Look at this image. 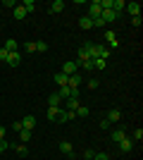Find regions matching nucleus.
I'll return each mask as SVG.
<instances>
[{
    "label": "nucleus",
    "mask_w": 143,
    "mask_h": 160,
    "mask_svg": "<svg viewBox=\"0 0 143 160\" xmlns=\"http://www.w3.org/2000/svg\"><path fill=\"white\" fill-rule=\"evenodd\" d=\"M100 0H93V2H88V14L86 17H91V19H95V17H100Z\"/></svg>",
    "instance_id": "nucleus-1"
},
{
    "label": "nucleus",
    "mask_w": 143,
    "mask_h": 160,
    "mask_svg": "<svg viewBox=\"0 0 143 160\" xmlns=\"http://www.w3.org/2000/svg\"><path fill=\"white\" fill-rule=\"evenodd\" d=\"M79 72V62H64L62 65V74H67V77H72V74Z\"/></svg>",
    "instance_id": "nucleus-2"
},
{
    "label": "nucleus",
    "mask_w": 143,
    "mask_h": 160,
    "mask_svg": "<svg viewBox=\"0 0 143 160\" xmlns=\"http://www.w3.org/2000/svg\"><path fill=\"white\" fill-rule=\"evenodd\" d=\"M117 146H119V151H122V153H129L131 148H134V139H129V136H124V139L119 141Z\"/></svg>",
    "instance_id": "nucleus-3"
},
{
    "label": "nucleus",
    "mask_w": 143,
    "mask_h": 160,
    "mask_svg": "<svg viewBox=\"0 0 143 160\" xmlns=\"http://www.w3.org/2000/svg\"><path fill=\"white\" fill-rule=\"evenodd\" d=\"M19 62H21V53H19V50H14V53H10V55H7V62H5V65L17 67Z\"/></svg>",
    "instance_id": "nucleus-4"
},
{
    "label": "nucleus",
    "mask_w": 143,
    "mask_h": 160,
    "mask_svg": "<svg viewBox=\"0 0 143 160\" xmlns=\"http://www.w3.org/2000/svg\"><path fill=\"white\" fill-rule=\"evenodd\" d=\"M124 10H126L131 17H141V5H138V2H126V7H124Z\"/></svg>",
    "instance_id": "nucleus-5"
},
{
    "label": "nucleus",
    "mask_w": 143,
    "mask_h": 160,
    "mask_svg": "<svg viewBox=\"0 0 143 160\" xmlns=\"http://www.w3.org/2000/svg\"><path fill=\"white\" fill-rule=\"evenodd\" d=\"M117 17H119V14H115L112 10H102V12H100V19L105 22V24H112V22H115Z\"/></svg>",
    "instance_id": "nucleus-6"
},
{
    "label": "nucleus",
    "mask_w": 143,
    "mask_h": 160,
    "mask_svg": "<svg viewBox=\"0 0 143 160\" xmlns=\"http://www.w3.org/2000/svg\"><path fill=\"white\" fill-rule=\"evenodd\" d=\"M105 41H107V43H110V50H112V48H117V46H119V41H117V36H115V31H110V29H107V31H105Z\"/></svg>",
    "instance_id": "nucleus-7"
},
{
    "label": "nucleus",
    "mask_w": 143,
    "mask_h": 160,
    "mask_svg": "<svg viewBox=\"0 0 143 160\" xmlns=\"http://www.w3.org/2000/svg\"><path fill=\"white\" fill-rule=\"evenodd\" d=\"M67 86H69V88H79V86H81V74H79V72L72 74V77L67 79Z\"/></svg>",
    "instance_id": "nucleus-8"
},
{
    "label": "nucleus",
    "mask_w": 143,
    "mask_h": 160,
    "mask_svg": "<svg viewBox=\"0 0 143 160\" xmlns=\"http://www.w3.org/2000/svg\"><path fill=\"white\" fill-rule=\"evenodd\" d=\"M21 127L29 129V132H34V127H36V117H34V115H26V117L21 120Z\"/></svg>",
    "instance_id": "nucleus-9"
},
{
    "label": "nucleus",
    "mask_w": 143,
    "mask_h": 160,
    "mask_svg": "<svg viewBox=\"0 0 143 160\" xmlns=\"http://www.w3.org/2000/svg\"><path fill=\"white\" fill-rule=\"evenodd\" d=\"M60 151L64 155H69V158H74V146H72L69 141H60Z\"/></svg>",
    "instance_id": "nucleus-10"
},
{
    "label": "nucleus",
    "mask_w": 143,
    "mask_h": 160,
    "mask_svg": "<svg viewBox=\"0 0 143 160\" xmlns=\"http://www.w3.org/2000/svg\"><path fill=\"white\" fill-rule=\"evenodd\" d=\"M105 120H107L110 124H112V122H119V120H122V112H119V108H112V110L107 112V117H105Z\"/></svg>",
    "instance_id": "nucleus-11"
},
{
    "label": "nucleus",
    "mask_w": 143,
    "mask_h": 160,
    "mask_svg": "<svg viewBox=\"0 0 143 160\" xmlns=\"http://www.w3.org/2000/svg\"><path fill=\"white\" fill-rule=\"evenodd\" d=\"M48 10H50V12H53V14H60L62 10H64V2H62V0H53Z\"/></svg>",
    "instance_id": "nucleus-12"
},
{
    "label": "nucleus",
    "mask_w": 143,
    "mask_h": 160,
    "mask_svg": "<svg viewBox=\"0 0 143 160\" xmlns=\"http://www.w3.org/2000/svg\"><path fill=\"white\" fill-rule=\"evenodd\" d=\"M12 17H14V19H17V22H21V19H24V17H26V10H24V7H21V5H17V7H14V10H12Z\"/></svg>",
    "instance_id": "nucleus-13"
},
{
    "label": "nucleus",
    "mask_w": 143,
    "mask_h": 160,
    "mask_svg": "<svg viewBox=\"0 0 143 160\" xmlns=\"http://www.w3.org/2000/svg\"><path fill=\"white\" fill-rule=\"evenodd\" d=\"M2 48H5L7 53H14V50H19V43H17L14 38H7V41H5V46H2Z\"/></svg>",
    "instance_id": "nucleus-14"
},
{
    "label": "nucleus",
    "mask_w": 143,
    "mask_h": 160,
    "mask_svg": "<svg viewBox=\"0 0 143 160\" xmlns=\"http://www.w3.org/2000/svg\"><path fill=\"white\" fill-rule=\"evenodd\" d=\"M86 60H91L88 58V48H86V43H81V48H79V65L86 62Z\"/></svg>",
    "instance_id": "nucleus-15"
},
{
    "label": "nucleus",
    "mask_w": 143,
    "mask_h": 160,
    "mask_svg": "<svg viewBox=\"0 0 143 160\" xmlns=\"http://www.w3.org/2000/svg\"><path fill=\"white\" fill-rule=\"evenodd\" d=\"M124 136H126V132H124V129H115V132L110 134V139L115 141V143H119V141H122Z\"/></svg>",
    "instance_id": "nucleus-16"
},
{
    "label": "nucleus",
    "mask_w": 143,
    "mask_h": 160,
    "mask_svg": "<svg viewBox=\"0 0 143 160\" xmlns=\"http://www.w3.org/2000/svg\"><path fill=\"white\" fill-rule=\"evenodd\" d=\"M57 96H60V98H62V103H64V100H67V98H72V88H69V86H60V91H57Z\"/></svg>",
    "instance_id": "nucleus-17"
},
{
    "label": "nucleus",
    "mask_w": 143,
    "mask_h": 160,
    "mask_svg": "<svg viewBox=\"0 0 143 160\" xmlns=\"http://www.w3.org/2000/svg\"><path fill=\"white\" fill-rule=\"evenodd\" d=\"M60 105H62V98L57 93H53L50 98H48V108H60Z\"/></svg>",
    "instance_id": "nucleus-18"
},
{
    "label": "nucleus",
    "mask_w": 143,
    "mask_h": 160,
    "mask_svg": "<svg viewBox=\"0 0 143 160\" xmlns=\"http://www.w3.org/2000/svg\"><path fill=\"white\" fill-rule=\"evenodd\" d=\"M124 7H126V2H124V0H112V12H115V14H119Z\"/></svg>",
    "instance_id": "nucleus-19"
},
{
    "label": "nucleus",
    "mask_w": 143,
    "mask_h": 160,
    "mask_svg": "<svg viewBox=\"0 0 143 160\" xmlns=\"http://www.w3.org/2000/svg\"><path fill=\"white\" fill-rule=\"evenodd\" d=\"M74 112H76V117H79V120H83V117H88V115H91V110H88L86 105H79Z\"/></svg>",
    "instance_id": "nucleus-20"
},
{
    "label": "nucleus",
    "mask_w": 143,
    "mask_h": 160,
    "mask_svg": "<svg viewBox=\"0 0 143 160\" xmlns=\"http://www.w3.org/2000/svg\"><path fill=\"white\" fill-rule=\"evenodd\" d=\"M7 146H10V148H14V151H17L19 155H26V153H29V148L24 146V143H7Z\"/></svg>",
    "instance_id": "nucleus-21"
},
{
    "label": "nucleus",
    "mask_w": 143,
    "mask_h": 160,
    "mask_svg": "<svg viewBox=\"0 0 143 160\" xmlns=\"http://www.w3.org/2000/svg\"><path fill=\"white\" fill-rule=\"evenodd\" d=\"M64 105H67V110H76V108L81 105V100H79V98H67V100H64Z\"/></svg>",
    "instance_id": "nucleus-22"
},
{
    "label": "nucleus",
    "mask_w": 143,
    "mask_h": 160,
    "mask_svg": "<svg viewBox=\"0 0 143 160\" xmlns=\"http://www.w3.org/2000/svg\"><path fill=\"white\" fill-rule=\"evenodd\" d=\"M60 110H62V108H48V120L57 122V117H60Z\"/></svg>",
    "instance_id": "nucleus-23"
},
{
    "label": "nucleus",
    "mask_w": 143,
    "mask_h": 160,
    "mask_svg": "<svg viewBox=\"0 0 143 160\" xmlns=\"http://www.w3.org/2000/svg\"><path fill=\"white\" fill-rule=\"evenodd\" d=\"M93 69H105V67H107V60H102V58H93Z\"/></svg>",
    "instance_id": "nucleus-24"
},
{
    "label": "nucleus",
    "mask_w": 143,
    "mask_h": 160,
    "mask_svg": "<svg viewBox=\"0 0 143 160\" xmlns=\"http://www.w3.org/2000/svg\"><path fill=\"white\" fill-rule=\"evenodd\" d=\"M79 27L81 29H93V19H91V17H81V19H79Z\"/></svg>",
    "instance_id": "nucleus-25"
},
{
    "label": "nucleus",
    "mask_w": 143,
    "mask_h": 160,
    "mask_svg": "<svg viewBox=\"0 0 143 160\" xmlns=\"http://www.w3.org/2000/svg\"><path fill=\"white\" fill-rule=\"evenodd\" d=\"M98 58L107 60V58H110V48H107V46H98Z\"/></svg>",
    "instance_id": "nucleus-26"
},
{
    "label": "nucleus",
    "mask_w": 143,
    "mask_h": 160,
    "mask_svg": "<svg viewBox=\"0 0 143 160\" xmlns=\"http://www.w3.org/2000/svg\"><path fill=\"white\" fill-rule=\"evenodd\" d=\"M67 79H69V77H67V74H62V72L55 74V81H57L60 86H67Z\"/></svg>",
    "instance_id": "nucleus-27"
},
{
    "label": "nucleus",
    "mask_w": 143,
    "mask_h": 160,
    "mask_svg": "<svg viewBox=\"0 0 143 160\" xmlns=\"http://www.w3.org/2000/svg\"><path fill=\"white\" fill-rule=\"evenodd\" d=\"M21 7H24V10H26V14H29V12H34V10H36V2H34V0H24V2H21Z\"/></svg>",
    "instance_id": "nucleus-28"
},
{
    "label": "nucleus",
    "mask_w": 143,
    "mask_h": 160,
    "mask_svg": "<svg viewBox=\"0 0 143 160\" xmlns=\"http://www.w3.org/2000/svg\"><path fill=\"white\" fill-rule=\"evenodd\" d=\"M24 53H36V41H26L24 43Z\"/></svg>",
    "instance_id": "nucleus-29"
},
{
    "label": "nucleus",
    "mask_w": 143,
    "mask_h": 160,
    "mask_svg": "<svg viewBox=\"0 0 143 160\" xmlns=\"http://www.w3.org/2000/svg\"><path fill=\"white\" fill-rule=\"evenodd\" d=\"M45 50H48L45 41H36V53H45Z\"/></svg>",
    "instance_id": "nucleus-30"
},
{
    "label": "nucleus",
    "mask_w": 143,
    "mask_h": 160,
    "mask_svg": "<svg viewBox=\"0 0 143 160\" xmlns=\"http://www.w3.org/2000/svg\"><path fill=\"white\" fill-rule=\"evenodd\" d=\"M79 69H86V72H91V69H93V62H91V60L81 62V65H79Z\"/></svg>",
    "instance_id": "nucleus-31"
},
{
    "label": "nucleus",
    "mask_w": 143,
    "mask_h": 160,
    "mask_svg": "<svg viewBox=\"0 0 143 160\" xmlns=\"http://www.w3.org/2000/svg\"><path fill=\"white\" fill-rule=\"evenodd\" d=\"M19 139L21 141H29V139H31V132H29V129H21V132H19Z\"/></svg>",
    "instance_id": "nucleus-32"
},
{
    "label": "nucleus",
    "mask_w": 143,
    "mask_h": 160,
    "mask_svg": "<svg viewBox=\"0 0 143 160\" xmlns=\"http://www.w3.org/2000/svg\"><path fill=\"white\" fill-rule=\"evenodd\" d=\"M93 160H110V155H107V153H95Z\"/></svg>",
    "instance_id": "nucleus-33"
},
{
    "label": "nucleus",
    "mask_w": 143,
    "mask_h": 160,
    "mask_svg": "<svg viewBox=\"0 0 143 160\" xmlns=\"http://www.w3.org/2000/svg\"><path fill=\"white\" fill-rule=\"evenodd\" d=\"M7 55H10V53H7L5 48H0V62H7Z\"/></svg>",
    "instance_id": "nucleus-34"
},
{
    "label": "nucleus",
    "mask_w": 143,
    "mask_h": 160,
    "mask_svg": "<svg viewBox=\"0 0 143 160\" xmlns=\"http://www.w3.org/2000/svg\"><path fill=\"white\" fill-rule=\"evenodd\" d=\"M131 139H134V141H141V139H143V132H141V129H136V132H134V136H131Z\"/></svg>",
    "instance_id": "nucleus-35"
},
{
    "label": "nucleus",
    "mask_w": 143,
    "mask_h": 160,
    "mask_svg": "<svg viewBox=\"0 0 143 160\" xmlns=\"http://www.w3.org/2000/svg\"><path fill=\"white\" fill-rule=\"evenodd\" d=\"M93 155H95V151H91V148H88V151H83V158H86V160H93Z\"/></svg>",
    "instance_id": "nucleus-36"
},
{
    "label": "nucleus",
    "mask_w": 143,
    "mask_h": 160,
    "mask_svg": "<svg viewBox=\"0 0 143 160\" xmlns=\"http://www.w3.org/2000/svg\"><path fill=\"white\" fill-rule=\"evenodd\" d=\"M12 129H14V132H21V129H24V127H21V120L19 122H12Z\"/></svg>",
    "instance_id": "nucleus-37"
},
{
    "label": "nucleus",
    "mask_w": 143,
    "mask_h": 160,
    "mask_svg": "<svg viewBox=\"0 0 143 160\" xmlns=\"http://www.w3.org/2000/svg\"><path fill=\"white\" fill-rule=\"evenodd\" d=\"M88 88H91V91H95V88H98V79H91L88 81Z\"/></svg>",
    "instance_id": "nucleus-38"
},
{
    "label": "nucleus",
    "mask_w": 143,
    "mask_h": 160,
    "mask_svg": "<svg viewBox=\"0 0 143 160\" xmlns=\"http://www.w3.org/2000/svg\"><path fill=\"white\" fill-rule=\"evenodd\" d=\"M93 27H105V22H102L100 17H95V19H93Z\"/></svg>",
    "instance_id": "nucleus-39"
},
{
    "label": "nucleus",
    "mask_w": 143,
    "mask_h": 160,
    "mask_svg": "<svg viewBox=\"0 0 143 160\" xmlns=\"http://www.w3.org/2000/svg\"><path fill=\"white\" fill-rule=\"evenodd\" d=\"M2 5H5V7H12V10H14V7H17V2H14V0H5Z\"/></svg>",
    "instance_id": "nucleus-40"
},
{
    "label": "nucleus",
    "mask_w": 143,
    "mask_h": 160,
    "mask_svg": "<svg viewBox=\"0 0 143 160\" xmlns=\"http://www.w3.org/2000/svg\"><path fill=\"white\" fill-rule=\"evenodd\" d=\"M131 24H134V27H141V17H131Z\"/></svg>",
    "instance_id": "nucleus-41"
},
{
    "label": "nucleus",
    "mask_w": 143,
    "mask_h": 160,
    "mask_svg": "<svg viewBox=\"0 0 143 160\" xmlns=\"http://www.w3.org/2000/svg\"><path fill=\"white\" fill-rule=\"evenodd\" d=\"M5 148H7V141H0V155L5 153Z\"/></svg>",
    "instance_id": "nucleus-42"
},
{
    "label": "nucleus",
    "mask_w": 143,
    "mask_h": 160,
    "mask_svg": "<svg viewBox=\"0 0 143 160\" xmlns=\"http://www.w3.org/2000/svg\"><path fill=\"white\" fill-rule=\"evenodd\" d=\"M0 141H5V129L0 127Z\"/></svg>",
    "instance_id": "nucleus-43"
}]
</instances>
